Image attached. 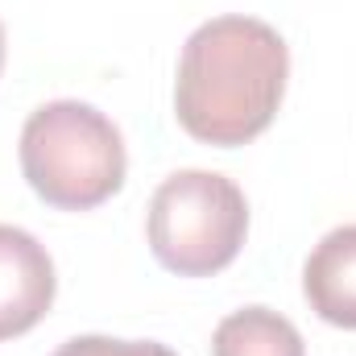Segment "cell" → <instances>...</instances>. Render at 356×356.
Returning a JSON list of instances; mask_svg holds the SVG:
<instances>
[{"instance_id": "6da1fadb", "label": "cell", "mask_w": 356, "mask_h": 356, "mask_svg": "<svg viewBox=\"0 0 356 356\" xmlns=\"http://www.w3.org/2000/svg\"><path fill=\"white\" fill-rule=\"evenodd\" d=\"M290 50L282 33L257 17L203 21L178 58V124L207 145H245L261 137L286 95Z\"/></svg>"}, {"instance_id": "7a4b0ae2", "label": "cell", "mask_w": 356, "mask_h": 356, "mask_svg": "<svg viewBox=\"0 0 356 356\" xmlns=\"http://www.w3.org/2000/svg\"><path fill=\"white\" fill-rule=\"evenodd\" d=\"M129 154L120 129L83 99H50L21 129V175L58 211H88L124 182Z\"/></svg>"}, {"instance_id": "3957f363", "label": "cell", "mask_w": 356, "mask_h": 356, "mask_svg": "<svg viewBox=\"0 0 356 356\" xmlns=\"http://www.w3.org/2000/svg\"><path fill=\"white\" fill-rule=\"evenodd\" d=\"M249 236V203L232 178L178 170L149 199V249L178 277H207L236 261Z\"/></svg>"}, {"instance_id": "277c9868", "label": "cell", "mask_w": 356, "mask_h": 356, "mask_svg": "<svg viewBox=\"0 0 356 356\" xmlns=\"http://www.w3.org/2000/svg\"><path fill=\"white\" fill-rule=\"evenodd\" d=\"M54 290L58 277L46 245L17 224H0V340L33 332L46 319Z\"/></svg>"}, {"instance_id": "5b68a950", "label": "cell", "mask_w": 356, "mask_h": 356, "mask_svg": "<svg viewBox=\"0 0 356 356\" xmlns=\"http://www.w3.org/2000/svg\"><path fill=\"white\" fill-rule=\"evenodd\" d=\"M302 294L323 323L356 332V224L332 228L311 249L302 266Z\"/></svg>"}, {"instance_id": "8992f818", "label": "cell", "mask_w": 356, "mask_h": 356, "mask_svg": "<svg viewBox=\"0 0 356 356\" xmlns=\"http://www.w3.org/2000/svg\"><path fill=\"white\" fill-rule=\"evenodd\" d=\"M211 356H307V344L286 315L269 307H245L220 319Z\"/></svg>"}, {"instance_id": "52a82bcc", "label": "cell", "mask_w": 356, "mask_h": 356, "mask_svg": "<svg viewBox=\"0 0 356 356\" xmlns=\"http://www.w3.org/2000/svg\"><path fill=\"white\" fill-rule=\"evenodd\" d=\"M54 356H178L158 340H112V336H75L58 344Z\"/></svg>"}, {"instance_id": "ba28073f", "label": "cell", "mask_w": 356, "mask_h": 356, "mask_svg": "<svg viewBox=\"0 0 356 356\" xmlns=\"http://www.w3.org/2000/svg\"><path fill=\"white\" fill-rule=\"evenodd\" d=\"M0 71H4V25H0Z\"/></svg>"}]
</instances>
